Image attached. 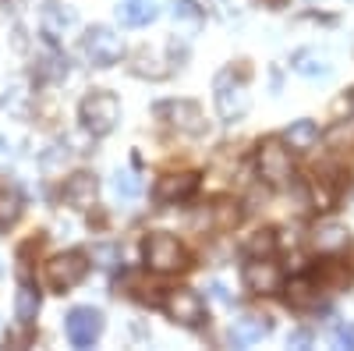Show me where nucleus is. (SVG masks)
<instances>
[{
	"mask_svg": "<svg viewBox=\"0 0 354 351\" xmlns=\"http://www.w3.org/2000/svg\"><path fill=\"white\" fill-rule=\"evenodd\" d=\"M238 220H241V210H238V202H216V206H213V227L227 231V227H234Z\"/></svg>",
	"mask_w": 354,
	"mask_h": 351,
	"instance_id": "cd10ccee",
	"label": "nucleus"
},
{
	"mask_svg": "<svg viewBox=\"0 0 354 351\" xmlns=\"http://www.w3.org/2000/svg\"><path fill=\"white\" fill-rule=\"evenodd\" d=\"M213 103L216 114L223 117L227 125H238L241 117L252 110V96H248V71L245 68H223L213 78Z\"/></svg>",
	"mask_w": 354,
	"mask_h": 351,
	"instance_id": "f257e3e1",
	"label": "nucleus"
},
{
	"mask_svg": "<svg viewBox=\"0 0 354 351\" xmlns=\"http://www.w3.org/2000/svg\"><path fill=\"white\" fill-rule=\"evenodd\" d=\"M270 334H273V319L270 316H241V319H234V327H230V344L248 348V344H259L262 337H270Z\"/></svg>",
	"mask_w": 354,
	"mask_h": 351,
	"instance_id": "4468645a",
	"label": "nucleus"
},
{
	"mask_svg": "<svg viewBox=\"0 0 354 351\" xmlns=\"http://www.w3.org/2000/svg\"><path fill=\"white\" fill-rule=\"evenodd\" d=\"M259 174H262V181H270L273 188L290 185L294 167H290V153L280 142H262L259 145Z\"/></svg>",
	"mask_w": 354,
	"mask_h": 351,
	"instance_id": "1a4fd4ad",
	"label": "nucleus"
},
{
	"mask_svg": "<svg viewBox=\"0 0 354 351\" xmlns=\"http://www.w3.org/2000/svg\"><path fill=\"white\" fill-rule=\"evenodd\" d=\"M333 341H337V348H354V323H340L333 330Z\"/></svg>",
	"mask_w": 354,
	"mask_h": 351,
	"instance_id": "c756f323",
	"label": "nucleus"
},
{
	"mask_svg": "<svg viewBox=\"0 0 354 351\" xmlns=\"http://www.w3.org/2000/svg\"><path fill=\"white\" fill-rule=\"evenodd\" d=\"M88 273V255L85 252H61V255H53L46 259V267H43V280L50 291H57V295H68L71 287H78Z\"/></svg>",
	"mask_w": 354,
	"mask_h": 351,
	"instance_id": "39448f33",
	"label": "nucleus"
},
{
	"mask_svg": "<svg viewBox=\"0 0 354 351\" xmlns=\"http://www.w3.org/2000/svg\"><path fill=\"white\" fill-rule=\"evenodd\" d=\"M113 192L121 195V199H138L142 195V181L135 178L131 170H117L113 174Z\"/></svg>",
	"mask_w": 354,
	"mask_h": 351,
	"instance_id": "bb28decb",
	"label": "nucleus"
},
{
	"mask_svg": "<svg viewBox=\"0 0 354 351\" xmlns=\"http://www.w3.org/2000/svg\"><path fill=\"white\" fill-rule=\"evenodd\" d=\"M11 156H15V153H11V142H8L4 135H0V167H8V163H11Z\"/></svg>",
	"mask_w": 354,
	"mask_h": 351,
	"instance_id": "473e14b6",
	"label": "nucleus"
},
{
	"mask_svg": "<svg viewBox=\"0 0 354 351\" xmlns=\"http://www.w3.org/2000/svg\"><path fill=\"white\" fill-rule=\"evenodd\" d=\"M78 117H82V128L93 135V138H103L110 135L117 125H121V100L106 89H93L82 107H78Z\"/></svg>",
	"mask_w": 354,
	"mask_h": 351,
	"instance_id": "f03ea898",
	"label": "nucleus"
},
{
	"mask_svg": "<svg viewBox=\"0 0 354 351\" xmlns=\"http://www.w3.org/2000/svg\"><path fill=\"white\" fill-rule=\"evenodd\" d=\"M209 291H213V298H216V302H230V295H227V287H223V284H213Z\"/></svg>",
	"mask_w": 354,
	"mask_h": 351,
	"instance_id": "f704fd0d",
	"label": "nucleus"
},
{
	"mask_svg": "<svg viewBox=\"0 0 354 351\" xmlns=\"http://www.w3.org/2000/svg\"><path fill=\"white\" fill-rule=\"evenodd\" d=\"M93 259H100L103 270H113L117 262H121V249H117V245H96L93 249Z\"/></svg>",
	"mask_w": 354,
	"mask_h": 351,
	"instance_id": "c85d7f7f",
	"label": "nucleus"
},
{
	"mask_svg": "<svg viewBox=\"0 0 354 351\" xmlns=\"http://www.w3.org/2000/svg\"><path fill=\"white\" fill-rule=\"evenodd\" d=\"M0 107H4L8 114H15V117H28V107H32V93H28V82H25V78L11 82V89L0 96Z\"/></svg>",
	"mask_w": 354,
	"mask_h": 351,
	"instance_id": "6ab92c4d",
	"label": "nucleus"
},
{
	"mask_svg": "<svg viewBox=\"0 0 354 351\" xmlns=\"http://www.w3.org/2000/svg\"><path fill=\"white\" fill-rule=\"evenodd\" d=\"M21 4H25V0H0V18H18L21 15Z\"/></svg>",
	"mask_w": 354,
	"mask_h": 351,
	"instance_id": "7c9ffc66",
	"label": "nucleus"
},
{
	"mask_svg": "<svg viewBox=\"0 0 354 351\" xmlns=\"http://www.w3.org/2000/svg\"><path fill=\"white\" fill-rule=\"evenodd\" d=\"M163 309H167V316L174 319L177 327L198 330V327L205 323V305H202V298L195 295L192 287H174V291H167Z\"/></svg>",
	"mask_w": 354,
	"mask_h": 351,
	"instance_id": "0eeeda50",
	"label": "nucleus"
},
{
	"mask_svg": "<svg viewBox=\"0 0 354 351\" xmlns=\"http://www.w3.org/2000/svg\"><path fill=\"white\" fill-rule=\"evenodd\" d=\"M64 330H68V341L75 348H93L103 334V312L93 309V305H78V309L68 312Z\"/></svg>",
	"mask_w": 354,
	"mask_h": 351,
	"instance_id": "6e6552de",
	"label": "nucleus"
},
{
	"mask_svg": "<svg viewBox=\"0 0 354 351\" xmlns=\"http://www.w3.org/2000/svg\"><path fill=\"white\" fill-rule=\"evenodd\" d=\"M142 255H145V262H149V270H156V273H185L192 267L185 245L177 242L174 234H163V231H156V234L145 238Z\"/></svg>",
	"mask_w": 354,
	"mask_h": 351,
	"instance_id": "7ed1b4c3",
	"label": "nucleus"
},
{
	"mask_svg": "<svg viewBox=\"0 0 354 351\" xmlns=\"http://www.w3.org/2000/svg\"><path fill=\"white\" fill-rule=\"evenodd\" d=\"M198 188V174L192 170H181V174H163V178L156 181V199L160 202H185L192 199Z\"/></svg>",
	"mask_w": 354,
	"mask_h": 351,
	"instance_id": "ddd939ff",
	"label": "nucleus"
},
{
	"mask_svg": "<svg viewBox=\"0 0 354 351\" xmlns=\"http://www.w3.org/2000/svg\"><path fill=\"white\" fill-rule=\"evenodd\" d=\"M64 202L75 210H88V206H96V195H100V181H96V174H88V170H78L71 174V178L64 181Z\"/></svg>",
	"mask_w": 354,
	"mask_h": 351,
	"instance_id": "f8f14e48",
	"label": "nucleus"
},
{
	"mask_svg": "<svg viewBox=\"0 0 354 351\" xmlns=\"http://www.w3.org/2000/svg\"><path fill=\"white\" fill-rule=\"evenodd\" d=\"M280 280H283V273L277 262H270V255L252 259L245 267V287L252 295H273V291H280Z\"/></svg>",
	"mask_w": 354,
	"mask_h": 351,
	"instance_id": "9b49d317",
	"label": "nucleus"
},
{
	"mask_svg": "<svg viewBox=\"0 0 354 351\" xmlns=\"http://www.w3.org/2000/svg\"><path fill=\"white\" fill-rule=\"evenodd\" d=\"M174 21L185 25L188 33H198L202 21H205V11L195 4V0H177V4H174Z\"/></svg>",
	"mask_w": 354,
	"mask_h": 351,
	"instance_id": "5701e85b",
	"label": "nucleus"
},
{
	"mask_svg": "<svg viewBox=\"0 0 354 351\" xmlns=\"http://www.w3.org/2000/svg\"><path fill=\"white\" fill-rule=\"evenodd\" d=\"M283 138H287L290 150H312V145L319 142V125L308 121V117H305V121H294V125L287 128Z\"/></svg>",
	"mask_w": 354,
	"mask_h": 351,
	"instance_id": "aec40b11",
	"label": "nucleus"
},
{
	"mask_svg": "<svg viewBox=\"0 0 354 351\" xmlns=\"http://www.w3.org/2000/svg\"><path fill=\"white\" fill-rule=\"evenodd\" d=\"M287 344H290V348H308V344H312V334H308V330H290V334H287Z\"/></svg>",
	"mask_w": 354,
	"mask_h": 351,
	"instance_id": "2f4dec72",
	"label": "nucleus"
},
{
	"mask_svg": "<svg viewBox=\"0 0 354 351\" xmlns=\"http://www.w3.org/2000/svg\"><path fill=\"white\" fill-rule=\"evenodd\" d=\"M156 117H160V121H167L174 132H181V135H205V128H209L202 107L192 103V100H167V103H156Z\"/></svg>",
	"mask_w": 354,
	"mask_h": 351,
	"instance_id": "423d86ee",
	"label": "nucleus"
},
{
	"mask_svg": "<svg viewBox=\"0 0 354 351\" xmlns=\"http://www.w3.org/2000/svg\"><path fill=\"white\" fill-rule=\"evenodd\" d=\"M220 8H223V15L230 18V15H238V11L245 8V0H220Z\"/></svg>",
	"mask_w": 354,
	"mask_h": 351,
	"instance_id": "72a5a7b5",
	"label": "nucleus"
},
{
	"mask_svg": "<svg viewBox=\"0 0 354 351\" xmlns=\"http://www.w3.org/2000/svg\"><path fill=\"white\" fill-rule=\"evenodd\" d=\"M78 50L93 68H113L124 57V39L117 36L110 25H93V28H85Z\"/></svg>",
	"mask_w": 354,
	"mask_h": 351,
	"instance_id": "20e7f679",
	"label": "nucleus"
},
{
	"mask_svg": "<svg viewBox=\"0 0 354 351\" xmlns=\"http://www.w3.org/2000/svg\"><path fill=\"white\" fill-rule=\"evenodd\" d=\"M131 71H135L138 78H167V75H170V68H160V53H156V50H145V46L135 53Z\"/></svg>",
	"mask_w": 354,
	"mask_h": 351,
	"instance_id": "412c9836",
	"label": "nucleus"
},
{
	"mask_svg": "<svg viewBox=\"0 0 354 351\" xmlns=\"http://www.w3.org/2000/svg\"><path fill=\"white\" fill-rule=\"evenodd\" d=\"M294 71L298 75H308V78H326L330 75V64H326V57L315 53V50H301V53H294Z\"/></svg>",
	"mask_w": 354,
	"mask_h": 351,
	"instance_id": "4be33fe9",
	"label": "nucleus"
},
{
	"mask_svg": "<svg viewBox=\"0 0 354 351\" xmlns=\"http://www.w3.org/2000/svg\"><path fill=\"white\" fill-rule=\"evenodd\" d=\"M117 18L128 28H142L160 18V0H128V4L117 8Z\"/></svg>",
	"mask_w": 354,
	"mask_h": 351,
	"instance_id": "dca6fc26",
	"label": "nucleus"
},
{
	"mask_svg": "<svg viewBox=\"0 0 354 351\" xmlns=\"http://www.w3.org/2000/svg\"><path fill=\"white\" fill-rule=\"evenodd\" d=\"M18 213H21V199H18V192L0 185V227H11V224L18 220Z\"/></svg>",
	"mask_w": 354,
	"mask_h": 351,
	"instance_id": "393cba45",
	"label": "nucleus"
},
{
	"mask_svg": "<svg viewBox=\"0 0 354 351\" xmlns=\"http://www.w3.org/2000/svg\"><path fill=\"white\" fill-rule=\"evenodd\" d=\"M347 245H351V234H347L344 224H319V227L312 231V249L322 252V255H337V252H344Z\"/></svg>",
	"mask_w": 354,
	"mask_h": 351,
	"instance_id": "2eb2a0df",
	"label": "nucleus"
},
{
	"mask_svg": "<svg viewBox=\"0 0 354 351\" xmlns=\"http://www.w3.org/2000/svg\"><path fill=\"white\" fill-rule=\"evenodd\" d=\"M36 316H39V291L32 284H21L15 295V319L21 327H32Z\"/></svg>",
	"mask_w": 354,
	"mask_h": 351,
	"instance_id": "a211bd4d",
	"label": "nucleus"
},
{
	"mask_svg": "<svg viewBox=\"0 0 354 351\" xmlns=\"http://www.w3.org/2000/svg\"><path fill=\"white\" fill-rule=\"evenodd\" d=\"M273 249H277V234H273V231H255L252 238L245 242V252H248L252 259H262V255H273Z\"/></svg>",
	"mask_w": 354,
	"mask_h": 351,
	"instance_id": "a878e982",
	"label": "nucleus"
},
{
	"mask_svg": "<svg viewBox=\"0 0 354 351\" xmlns=\"http://www.w3.org/2000/svg\"><path fill=\"white\" fill-rule=\"evenodd\" d=\"M319 298H322V291H319V284H312L308 277L290 280V287H287V305H290V309L308 312V309L319 305Z\"/></svg>",
	"mask_w": 354,
	"mask_h": 351,
	"instance_id": "f3484780",
	"label": "nucleus"
},
{
	"mask_svg": "<svg viewBox=\"0 0 354 351\" xmlns=\"http://www.w3.org/2000/svg\"><path fill=\"white\" fill-rule=\"evenodd\" d=\"M39 25H43V36L50 43H57V39H64L68 33L78 28V11L71 4H64V0H43Z\"/></svg>",
	"mask_w": 354,
	"mask_h": 351,
	"instance_id": "9d476101",
	"label": "nucleus"
},
{
	"mask_svg": "<svg viewBox=\"0 0 354 351\" xmlns=\"http://www.w3.org/2000/svg\"><path fill=\"white\" fill-rule=\"evenodd\" d=\"M36 75L39 78H50V82L64 78L68 75V57L64 53H43L39 61H36Z\"/></svg>",
	"mask_w": 354,
	"mask_h": 351,
	"instance_id": "b1692460",
	"label": "nucleus"
}]
</instances>
